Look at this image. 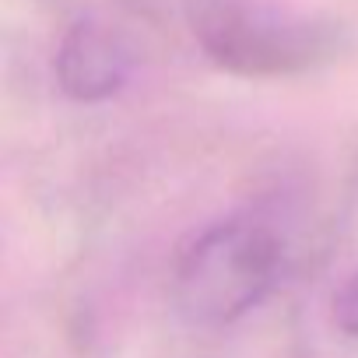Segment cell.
<instances>
[{"instance_id":"277c9868","label":"cell","mask_w":358,"mask_h":358,"mask_svg":"<svg viewBox=\"0 0 358 358\" xmlns=\"http://www.w3.org/2000/svg\"><path fill=\"white\" fill-rule=\"evenodd\" d=\"M334 323L348 337H358V274L348 278L337 288V295H334Z\"/></svg>"},{"instance_id":"6da1fadb","label":"cell","mask_w":358,"mask_h":358,"mask_svg":"<svg viewBox=\"0 0 358 358\" xmlns=\"http://www.w3.org/2000/svg\"><path fill=\"white\" fill-rule=\"evenodd\" d=\"M281 267V236L253 215H232L208 225L179 250L172 292L190 323L225 327L267 299Z\"/></svg>"},{"instance_id":"7a4b0ae2","label":"cell","mask_w":358,"mask_h":358,"mask_svg":"<svg viewBox=\"0 0 358 358\" xmlns=\"http://www.w3.org/2000/svg\"><path fill=\"white\" fill-rule=\"evenodd\" d=\"M190 29L204 53L236 74H295L327 57L334 32L281 11L274 0H190Z\"/></svg>"},{"instance_id":"3957f363","label":"cell","mask_w":358,"mask_h":358,"mask_svg":"<svg viewBox=\"0 0 358 358\" xmlns=\"http://www.w3.org/2000/svg\"><path fill=\"white\" fill-rule=\"evenodd\" d=\"M134 71L130 46L102 22L81 18L67 29L57 50V81L74 102L113 99Z\"/></svg>"}]
</instances>
